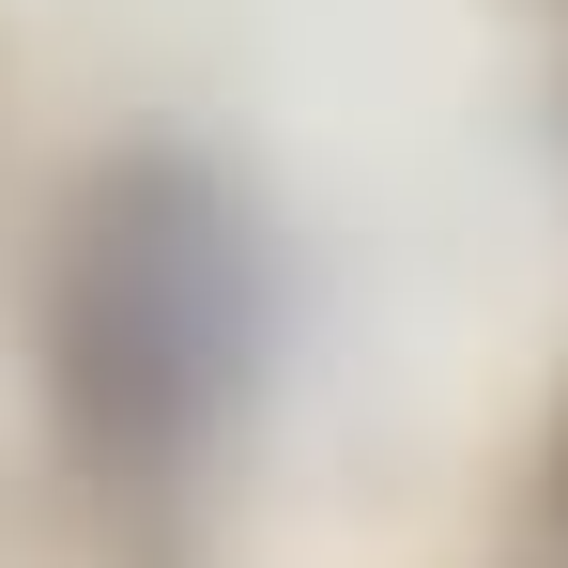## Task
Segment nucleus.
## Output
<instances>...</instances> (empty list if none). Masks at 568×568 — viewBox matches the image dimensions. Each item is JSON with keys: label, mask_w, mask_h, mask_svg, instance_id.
Segmentation results:
<instances>
[]
</instances>
